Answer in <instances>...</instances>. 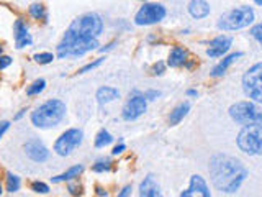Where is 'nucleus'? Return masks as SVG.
<instances>
[{
	"mask_svg": "<svg viewBox=\"0 0 262 197\" xmlns=\"http://www.w3.org/2000/svg\"><path fill=\"white\" fill-rule=\"evenodd\" d=\"M120 97V92L116 91V89H113V87H100L98 91H97V100H98V104L100 105H105V104H108L112 102V100H115Z\"/></svg>",
	"mask_w": 262,
	"mask_h": 197,
	"instance_id": "nucleus-19",
	"label": "nucleus"
},
{
	"mask_svg": "<svg viewBox=\"0 0 262 197\" xmlns=\"http://www.w3.org/2000/svg\"><path fill=\"white\" fill-rule=\"evenodd\" d=\"M12 64V58L10 56H0V71L8 68V66Z\"/></svg>",
	"mask_w": 262,
	"mask_h": 197,
	"instance_id": "nucleus-31",
	"label": "nucleus"
},
{
	"mask_svg": "<svg viewBox=\"0 0 262 197\" xmlns=\"http://www.w3.org/2000/svg\"><path fill=\"white\" fill-rule=\"evenodd\" d=\"M0 55H2V45H0Z\"/></svg>",
	"mask_w": 262,
	"mask_h": 197,
	"instance_id": "nucleus-44",
	"label": "nucleus"
},
{
	"mask_svg": "<svg viewBox=\"0 0 262 197\" xmlns=\"http://www.w3.org/2000/svg\"><path fill=\"white\" fill-rule=\"evenodd\" d=\"M54 56L51 55V53H40V55H34V61L38 64H50Z\"/></svg>",
	"mask_w": 262,
	"mask_h": 197,
	"instance_id": "nucleus-27",
	"label": "nucleus"
},
{
	"mask_svg": "<svg viewBox=\"0 0 262 197\" xmlns=\"http://www.w3.org/2000/svg\"><path fill=\"white\" fill-rule=\"evenodd\" d=\"M30 15L33 17V19H36V20H46V9L43 7L41 4H33V5H30Z\"/></svg>",
	"mask_w": 262,
	"mask_h": 197,
	"instance_id": "nucleus-22",
	"label": "nucleus"
},
{
	"mask_svg": "<svg viewBox=\"0 0 262 197\" xmlns=\"http://www.w3.org/2000/svg\"><path fill=\"white\" fill-rule=\"evenodd\" d=\"M130 195H131V186H124L116 197H130Z\"/></svg>",
	"mask_w": 262,
	"mask_h": 197,
	"instance_id": "nucleus-35",
	"label": "nucleus"
},
{
	"mask_svg": "<svg viewBox=\"0 0 262 197\" xmlns=\"http://www.w3.org/2000/svg\"><path fill=\"white\" fill-rule=\"evenodd\" d=\"M146 109H148V100L144 99V95L133 94L130 95L128 102L124 104L122 115L124 120H136V118H140L146 112Z\"/></svg>",
	"mask_w": 262,
	"mask_h": 197,
	"instance_id": "nucleus-10",
	"label": "nucleus"
},
{
	"mask_svg": "<svg viewBox=\"0 0 262 197\" xmlns=\"http://www.w3.org/2000/svg\"><path fill=\"white\" fill-rule=\"evenodd\" d=\"M82 130L80 128H69L59 136L54 143V151L59 156H68L70 154L77 146L82 143Z\"/></svg>",
	"mask_w": 262,
	"mask_h": 197,
	"instance_id": "nucleus-8",
	"label": "nucleus"
},
{
	"mask_svg": "<svg viewBox=\"0 0 262 197\" xmlns=\"http://www.w3.org/2000/svg\"><path fill=\"white\" fill-rule=\"evenodd\" d=\"M254 2L258 4V5H262V0H254Z\"/></svg>",
	"mask_w": 262,
	"mask_h": 197,
	"instance_id": "nucleus-42",
	"label": "nucleus"
},
{
	"mask_svg": "<svg viewBox=\"0 0 262 197\" xmlns=\"http://www.w3.org/2000/svg\"><path fill=\"white\" fill-rule=\"evenodd\" d=\"M242 89L249 99L262 104V63L254 64L246 71L242 76Z\"/></svg>",
	"mask_w": 262,
	"mask_h": 197,
	"instance_id": "nucleus-7",
	"label": "nucleus"
},
{
	"mask_svg": "<svg viewBox=\"0 0 262 197\" xmlns=\"http://www.w3.org/2000/svg\"><path fill=\"white\" fill-rule=\"evenodd\" d=\"M66 117V104L62 100L51 99L41 104L32 113V123L38 128H52L62 122Z\"/></svg>",
	"mask_w": 262,
	"mask_h": 197,
	"instance_id": "nucleus-3",
	"label": "nucleus"
},
{
	"mask_svg": "<svg viewBox=\"0 0 262 197\" xmlns=\"http://www.w3.org/2000/svg\"><path fill=\"white\" fill-rule=\"evenodd\" d=\"M112 141H113V138H112V135L108 133V131H106V130H100L98 135H97V138H95V146H97V148H104L106 145H110Z\"/></svg>",
	"mask_w": 262,
	"mask_h": 197,
	"instance_id": "nucleus-23",
	"label": "nucleus"
},
{
	"mask_svg": "<svg viewBox=\"0 0 262 197\" xmlns=\"http://www.w3.org/2000/svg\"><path fill=\"white\" fill-rule=\"evenodd\" d=\"M188 12L194 19H205V17L210 14V5H208L205 0H192L188 4Z\"/></svg>",
	"mask_w": 262,
	"mask_h": 197,
	"instance_id": "nucleus-16",
	"label": "nucleus"
},
{
	"mask_svg": "<svg viewBox=\"0 0 262 197\" xmlns=\"http://www.w3.org/2000/svg\"><path fill=\"white\" fill-rule=\"evenodd\" d=\"M102 63H104V58L95 59L94 63H88L87 66H84V68H82V69L79 71V73H80V74H84V73H87V71H92V69H95V68H97V66H100Z\"/></svg>",
	"mask_w": 262,
	"mask_h": 197,
	"instance_id": "nucleus-29",
	"label": "nucleus"
},
{
	"mask_svg": "<svg viewBox=\"0 0 262 197\" xmlns=\"http://www.w3.org/2000/svg\"><path fill=\"white\" fill-rule=\"evenodd\" d=\"M112 168L110 166V161H98V163H95L94 164V171L95 172H104V171H108Z\"/></svg>",
	"mask_w": 262,
	"mask_h": 197,
	"instance_id": "nucleus-28",
	"label": "nucleus"
},
{
	"mask_svg": "<svg viewBox=\"0 0 262 197\" xmlns=\"http://www.w3.org/2000/svg\"><path fill=\"white\" fill-rule=\"evenodd\" d=\"M190 110V104L188 102H182V104H178L174 110L170 112V115H169V123L170 125H177V123H180L184 120V117L187 115Z\"/></svg>",
	"mask_w": 262,
	"mask_h": 197,
	"instance_id": "nucleus-20",
	"label": "nucleus"
},
{
	"mask_svg": "<svg viewBox=\"0 0 262 197\" xmlns=\"http://www.w3.org/2000/svg\"><path fill=\"white\" fill-rule=\"evenodd\" d=\"M238 148L249 154H262V127L260 125H244L238 135Z\"/></svg>",
	"mask_w": 262,
	"mask_h": 197,
	"instance_id": "nucleus-6",
	"label": "nucleus"
},
{
	"mask_svg": "<svg viewBox=\"0 0 262 197\" xmlns=\"http://www.w3.org/2000/svg\"><path fill=\"white\" fill-rule=\"evenodd\" d=\"M210 177L218 190L226 194H233L241 187L244 179L248 177V169L240 159L224 153L213 154L210 159Z\"/></svg>",
	"mask_w": 262,
	"mask_h": 197,
	"instance_id": "nucleus-1",
	"label": "nucleus"
},
{
	"mask_svg": "<svg viewBox=\"0 0 262 197\" xmlns=\"http://www.w3.org/2000/svg\"><path fill=\"white\" fill-rule=\"evenodd\" d=\"M230 117L236 123L241 125H260L262 127V107L249 102V100H241L230 107Z\"/></svg>",
	"mask_w": 262,
	"mask_h": 197,
	"instance_id": "nucleus-5",
	"label": "nucleus"
},
{
	"mask_svg": "<svg viewBox=\"0 0 262 197\" xmlns=\"http://www.w3.org/2000/svg\"><path fill=\"white\" fill-rule=\"evenodd\" d=\"M32 190H34V192H38V194H48L50 192V186L41 181H34L32 182Z\"/></svg>",
	"mask_w": 262,
	"mask_h": 197,
	"instance_id": "nucleus-26",
	"label": "nucleus"
},
{
	"mask_svg": "<svg viewBox=\"0 0 262 197\" xmlns=\"http://www.w3.org/2000/svg\"><path fill=\"white\" fill-rule=\"evenodd\" d=\"M166 17V9L159 4H144L134 17L136 25H152Z\"/></svg>",
	"mask_w": 262,
	"mask_h": 197,
	"instance_id": "nucleus-9",
	"label": "nucleus"
},
{
	"mask_svg": "<svg viewBox=\"0 0 262 197\" xmlns=\"http://www.w3.org/2000/svg\"><path fill=\"white\" fill-rule=\"evenodd\" d=\"M68 189L70 190V194H72V195H80V189L77 190V186H72V184H69Z\"/></svg>",
	"mask_w": 262,
	"mask_h": 197,
	"instance_id": "nucleus-37",
	"label": "nucleus"
},
{
	"mask_svg": "<svg viewBox=\"0 0 262 197\" xmlns=\"http://www.w3.org/2000/svg\"><path fill=\"white\" fill-rule=\"evenodd\" d=\"M2 192H4V190H2V184H0V195H2Z\"/></svg>",
	"mask_w": 262,
	"mask_h": 197,
	"instance_id": "nucleus-43",
	"label": "nucleus"
},
{
	"mask_svg": "<svg viewBox=\"0 0 262 197\" xmlns=\"http://www.w3.org/2000/svg\"><path fill=\"white\" fill-rule=\"evenodd\" d=\"M124 148H126V146H124V143H120V145H116L115 148H113V154H120V153H123L124 151Z\"/></svg>",
	"mask_w": 262,
	"mask_h": 197,
	"instance_id": "nucleus-36",
	"label": "nucleus"
},
{
	"mask_svg": "<svg viewBox=\"0 0 262 197\" xmlns=\"http://www.w3.org/2000/svg\"><path fill=\"white\" fill-rule=\"evenodd\" d=\"M116 43H115V41H113V43H110V45H106L105 48H102V50H100V51H102V53H105V51H108V50H112V48L113 46H115Z\"/></svg>",
	"mask_w": 262,
	"mask_h": 197,
	"instance_id": "nucleus-38",
	"label": "nucleus"
},
{
	"mask_svg": "<svg viewBox=\"0 0 262 197\" xmlns=\"http://www.w3.org/2000/svg\"><path fill=\"white\" fill-rule=\"evenodd\" d=\"M20 189V177L8 172L7 174V190L8 192H16Z\"/></svg>",
	"mask_w": 262,
	"mask_h": 197,
	"instance_id": "nucleus-24",
	"label": "nucleus"
},
{
	"mask_svg": "<svg viewBox=\"0 0 262 197\" xmlns=\"http://www.w3.org/2000/svg\"><path fill=\"white\" fill-rule=\"evenodd\" d=\"M187 59V51L184 50L182 46H174L169 55V59H168V64L170 68H178V66H182L186 63Z\"/></svg>",
	"mask_w": 262,
	"mask_h": 197,
	"instance_id": "nucleus-18",
	"label": "nucleus"
},
{
	"mask_svg": "<svg viewBox=\"0 0 262 197\" xmlns=\"http://www.w3.org/2000/svg\"><path fill=\"white\" fill-rule=\"evenodd\" d=\"M180 197H212L210 187L200 174L190 176V184L186 190H182Z\"/></svg>",
	"mask_w": 262,
	"mask_h": 197,
	"instance_id": "nucleus-11",
	"label": "nucleus"
},
{
	"mask_svg": "<svg viewBox=\"0 0 262 197\" xmlns=\"http://www.w3.org/2000/svg\"><path fill=\"white\" fill-rule=\"evenodd\" d=\"M251 35L259 41V43L262 45V23H259V25H256V27H252V30H251Z\"/></svg>",
	"mask_w": 262,
	"mask_h": 197,
	"instance_id": "nucleus-30",
	"label": "nucleus"
},
{
	"mask_svg": "<svg viewBox=\"0 0 262 197\" xmlns=\"http://www.w3.org/2000/svg\"><path fill=\"white\" fill-rule=\"evenodd\" d=\"M140 197H162L159 182L152 174H148L140 184Z\"/></svg>",
	"mask_w": 262,
	"mask_h": 197,
	"instance_id": "nucleus-14",
	"label": "nucleus"
},
{
	"mask_svg": "<svg viewBox=\"0 0 262 197\" xmlns=\"http://www.w3.org/2000/svg\"><path fill=\"white\" fill-rule=\"evenodd\" d=\"M14 33H15V45L16 48H25L28 45H32V37L28 33L26 25L22 20H16L14 25Z\"/></svg>",
	"mask_w": 262,
	"mask_h": 197,
	"instance_id": "nucleus-15",
	"label": "nucleus"
},
{
	"mask_svg": "<svg viewBox=\"0 0 262 197\" xmlns=\"http://www.w3.org/2000/svg\"><path fill=\"white\" fill-rule=\"evenodd\" d=\"M82 171H84V166H82V164H76V166H72V168H69L66 172H62V174L52 177V182L70 181V179H74V177H79V174H80Z\"/></svg>",
	"mask_w": 262,
	"mask_h": 197,
	"instance_id": "nucleus-21",
	"label": "nucleus"
},
{
	"mask_svg": "<svg viewBox=\"0 0 262 197\" xmlns=\"http://www.w3.org/2000/svg\"><path fill=\"white\" fill-rule=\"evenodd\" d=\"M25 151H26V156L30 159L36 161V163H43L48 158H50V151H48V148L41 143L40 140L33 138L25 143Z\"/></svg>",
	"mask_w": 262,
	"mask_h": 197,
	"instance_id": "nucleus-12",
	"label": "nucleus"
},
{
	"mask_svg": "<svg viewBox=\"0 0 262 197\" xmlns=\"http://www.w3.org/2000/svg\"><path fill=\"white\" fill-rule=\"evenodd\" d=\"M159 95H160L159 91H148V92H144V99L146 100H154V99H158Z\"/></svg>",
	"mask_w": 262,
	"mask_h": 197,
	"instance_id": "nucleus-33",
	"label": "nucleus"
},
{
	"mask_svg": "<svg viewBox=\"0 0 262 197\" xmlns=\"http://www.w3.org/2000/svg\"><path fill=\"white\" fill-rule=\"evenodd\" d=\"M252 22H254V10L251 7L242 5V7L233 9L220 17L218 28L224 30V32H234V30L249 27Z\"/></svg>",
	"mask_w": 262,
	"mask_h": 197,
	"instance_id": "nucleus-4",
	"label": "nucleus"
},
{
	"mask_svg": "<svg viewBox=\"0 0 262 197\" xmlns=\"http://www.w3.org/2000/svg\"><path fill=\"white\" fill-rule=\"evenodd\" d=\"M8 127H10V122H7V120H4V122H0V138L4 136V133L5 131L8 130Z\"/></svg>",
	"mask_w": 262,
	"mask_h": 197,
	"instance_id": "nucleus-34",
	"label": "nucleus"
},
{
	"mask_svg": "<svg viewBox=\"0 0 262 197\" xmlns=\"http://www.w3.org/2000/svg\"><path fill=\"white\" fill-rule=\"evenodd\" d=\"M187 95H190V97H196V91H195V89H188Z\"/></svg>",
	"mask_w": 262,
	"mask_h": 197,
	"instance_id": "nucleus-39",
	"label": "nucleus"
},
{
	"mask_svg": "<svg viewBox=\"0 0 262 197\" xmlns=\"http://www.w3.org/2000/svg\"><path fill=\"white\" fill-rule=\"evenodd\" d=\"M97 194L98 195H106V190H104L102 187H97Z\"/></svg>",
	"mask_w": 262,
	"mask_h": 197,
	"instance_id": "nucleus-40",
	"label": "nucleus"
},
{
	"mask_svg": "<svg viewBox=\"0 0 262 197\" xmlns=\"http://www.w3.org/2000/svg\"><path fill=\"white\" fill-rule=\"evenodd\" d=\"M242 56V53H233V55H230V56H226L222 63H218L215 68H213L212 71V76L213 77H220V76H223L226 71H228V68L231 64H233L234 61H238Z\"/></svg>",
	"mask_w": 262,
	"mask_h": 197,
	"instance_id": "nucleus-17",
	"label": "nucleus"
},
{
	"mask_svg": "<svg viewBox=\"0 0 262 197\" xmlns=\"http://www.w3.org/2000/svg\"><path fill=\"white\" fill-rule=\"evenodd\" d=\"M97 46H98L97 38L88 37V35L80 33L69 27L66 30L61 43L58 45V56L59 58H80L88 51L97 50Z\"/></svg>",
	"mask_w": 262,
	"mask_h": 197,
	"instance_id": "nucleus-2",
	"label": "nucleus"
},
{
	"mask_svg": "<svg viewBox=\"0 0 262 197\" xmlns=\"http://www.w3.org/2000/svg\"><path fill=\"white\" fill-rule=\"evenodd\" d=\"M164 68H166V66H164V63H156V64H154L152 66V74H162L164 73Z\"/></svg>",
	"mask_w": 262,
	"mask_h": 197,
	"instance_id": "nucleus-32",
	"label": "nucleus"
},
{
	"mask_svg": "<svg viewBox=\"0 0 262 197\" xmlns=\"http://www.w3.org/2000/svg\"><path fill=\"white\" fill-rule=\"evenodd\" d=\"M44 86H46V81H44V79L34 81L33 84L26 89V94H28V95H36V94H40V92L44 91Z\"/></svg>",
	"mask_w": 262,
	"mask_h": 197,
	"instance_id": "nucleus-25",
	"label": "nucleus"
},
{
	"mask_svg": "<svg viewBox=\"0 0 262 197\" xmlns=\"http://www.w3.org/2000/svg\"><path fill=\"white\" fill-rule=\"evenodd\" d=\"M231 43H233L231 37H226V35H220V37L213 38L210 41V48L206 50V55L210 56V58L223 56L224 53L231 48Z\"/></svg>",
	"mask_w": 262,
	"mask_h": 197,
	"instance_id": "nucleus-13",
	"label": "nucleus"
},
{
	"mask_svg": "<svg viewBox=\"0 0 262 197\" xmlns=\"http://www.w3.org/2000/svg\"><path fill=\"white\" fill-rule=\"evenodd\" d=\"M23 115H25V110H22V112H18V113H16V117H15V120H18V118H22Z\"/></svg>",
	"mask_w": 262,
	"mask_h": 197,
	"instance_id": "nucleus-41",
	"label": "nucleus"
}]
</instances>
